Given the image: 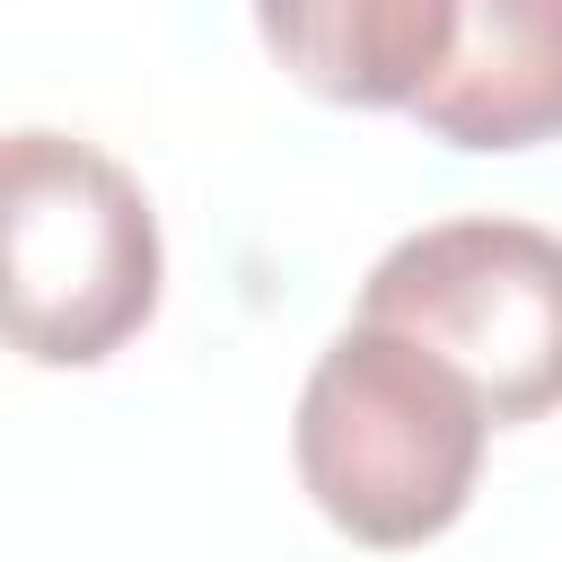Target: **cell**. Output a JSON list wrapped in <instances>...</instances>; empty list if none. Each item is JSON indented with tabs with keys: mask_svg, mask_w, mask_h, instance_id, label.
<instances>
[{
	"mask_svg": "<svg viewBox=\"0 0 562 562\" xmlns=\"http://www.w3.org/2000/svg\"><path fill=\"white\" fill-rule=\"evenodd\" d=\"M272 61L334 105H413L448 61L457 0H255Z\"/></svg>",
	"mask_w": 562,
	"mask_h": 562,
	"instance_id": "obj_5",
	"label": "cell"
},
{
	"mask_svg": "<svg viewBox=\"0 0 562 562\" xmlns=\"http://www.w3.org/2000/svg\"><path fill=\"white\" fill-rule=\"evenodd\" d=\"M360 316L439 351L501 430L562 413V237L536 220L413 228L360 281Z\"/></svg>",
	"mask_w": 562,
	"mask_h": 562,
	"instance_id": "obj_3",
	"label": "cell"
},
{
	"mask_svg": "<svg viewBox=\"0 0 562 562\" xmlns=\"http://www.w3.org/2000/svg\"><path fill=\"white\" fill-rule=\"evenodd\" d=\"M0 246H9V342L35 369H97L158 316V211L88 140L9 132Z\"/></svg>",
	"mask_w": 562,
	"mask_h": 562,
	"instance_id": "obj_2",
	"label": "cell"
},
{
	"mask_svg": "<svg viewBox=\"0 0 562 562\" xmlns=\"http://www.w3.org/2000/svg\"><path fill=\"white\" fill-rule=\"evenodd\" d=\"M492 430L501 422L439 351H422L395 325L351 316L299 386L290 457H299L307 501L351 544L404 553L465 518Z\"/></svg>",
	"mask_w": 562,
	"mask_h": 562,
	"instance_id": "obj_1",
	"label": "cell"
},
{
	"mask_svg": "<svg viewBox=\"0 0 562 562\" xmlns=\"http://www.w3.org/2000/svg\"><path fill=\"white\" fill-rule=\"evenodd\" d=\"M404 114L448 149L562 140V0H457L448 61Z\"/></svg>",
	"mask_w": 562,
	"mask_h": 562,
	"instance_id": "obj_4",
	"label": "cell"
}]
</instances>
